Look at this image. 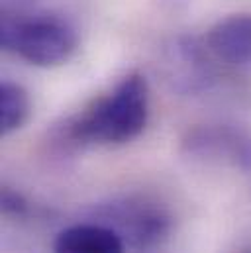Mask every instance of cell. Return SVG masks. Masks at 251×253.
Segmentation results:
<instances>
[{"label": "cell", "instance_id": "obj_2", "mask_svg": "<svg viewBox=\"0 0 251 253\" xmlns=\"http://www.w3.org/2000/svg\"><path fill=\"white\" fill-rule=\"evenodd\" d=\"M0 42L6 51L36 67H55L71 59L77 32L55 14H4Z\"/></svg>", "mask_w": 251, "mask_h": 253}, {"label": "cell", "instance_id": "obj_1", "mask_svg": "<svg viewBox=\"0 0 251 253\" xmlns=\"http://www.w3.org/2000/svg\"><path fill=\"white\" fill-rule=\"evenodd\" d=\"M147 120V81L139 73H129L108 92L67 118L55 129V141L63 147L120 145L135 139L145 129Z\"/></svg>", "mask_w": 251, "mask_h": 253}, {"label": "cell", "instance_id": "obj_3", "mask_svg": "<svg viewBox=\"0 0 251 253\" xmlns=\"http://www.w3.org/2000/svg\"><path fill=\"white\" fill-rule=\"evenodd\" d=\"M94 222L110 226L124 240L126 248L149 252L161 246L173 226L171 212L155 198L127 194L94 210Z\"/></svg>", "mask_w": 251, "mask_h": 253}, {"label": "cell", "instance_id": "obj_7", "mask_svg": "<svg viewBox=\"0 0 251 253\" xmlns=\"http://www.w3.org/2000/svg\"><path fill=\"white\" fill-rule=\"evenodd\" d=\"M32 104L22 84L4 81L0 86V131L8 135L24 126L30 118Z\"/></svg>", "mask_w": 251, "mask_h": 253}, {"label": "cell", "instance_id": "obj_8", "mask_svg": "<svg viewBox=\"0 0 251 253\" xmlns=\"http://www.w3.org/2000/svg\"><path fill=\"white\" fill-rule=\"evenodd\" d=\"M2 210L8 216L22 218V216H26L30 212V204L20 192H14V190H10L6 187L2 190Z\"/></svg>", "mask_w": 251, "mask_h": 253}, {"label": "cell", "instance_id": "obj_9", "mask_svg": "<svg viewBox=\"0 0 251 253\" xmlns=\"http://www.w3.org/2000/svg\"><path fill=\"white\" fill-rule=\"evenodd\" d=\"M248 253H251V252H248Z\"/></svg>", "mask_w": 251, "mask_h": 253}, {"label": "cell", "instance_id": "obj_6", "mask_svg": "<svg viewBox=\"0 0 251 253\" xmlns=\"http://www.w3.org/2000/svg\"><path fill=\"white\" fill-rule=\"evenodd\" d=\"M126 250L118 232L100 222L73 224L53 242V253H126Z\"/></svg>", "mask_w": 251, "mask_h": 253}, {"label": "cell", "instance_id": "obj_4", "mask_svg": "<svg viewBox=\"0 0 251 253\" xmlns=\"http://www.w3.org/2000/svg\"><path fill=\"white\" fill-rule=\"evenodd\" d=\"M183 151L194 159L251 171V135L236 126L202 124L192 127L183 139Z\"/></svg>", "mask_w": 251, "mask_h": 253}, {"label": "cell", "instance_id": "obj_5", "mask_svg": "<svg viewBox=\"0 0 251 253\" xmlns=\"http://www.w3.org/2000/svg\"><path fill=\"white\" fill-rule=\"evenodd\" d=\"M202 47L220 63L251 65V14H232L216 22L208 30Z\"/></svg>", "mask_w": 251, "mask_h": 253}]
</instances>
